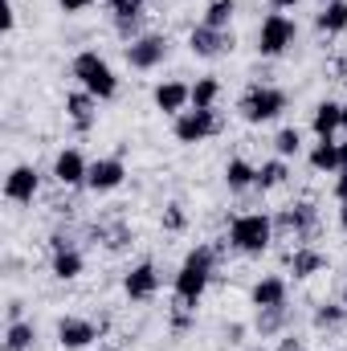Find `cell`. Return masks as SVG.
<instances>
[{
	"instance_id": "1",
	"label": "cell",
	"mask_w": 347,
	"mask_h": 351,
	"mask_svg": "<svg viewBox=\"0 0 347 351\" xmlns=\"http://www.w3.org/2000/svg\"><path fill=\"white\" fill-rule=\"evenodd\" d=\"M213 274H217V250L213 245L188 250L180 269H176V306L196 311L200 298H204V290H208V282H213Z\"/></svg>"
},
{
	"instance_id": "2",
	"label": "cell",
	"mask_w": 347,
	"mask_h": 351,
	"mask_svg": "<svg viewBox=\"0 0 347 351\" xmlns=\"http://www.w3.org/2000/svg\"><path fill=\"white\" fill-rule=\"evenodd\" d=\"M274 241L278 237H274V217L270 213H241L229 225V245L246 258H261Z\"/></svg>"
},
{
	"instance_id": "3",
	"label": "cell",
	"mask_w": 347,
	"mask_h": 351,
	"mask_svg": "<svg viewBox=\"0 0 347 351\" xmlns=\"http://www.w3.org/2000/svg\"><path fill=\"white\" fill-rule=\"evenodd\" d=\"M70 74L78 78V86L94 94L98 102H110L115 94H119V78H115V70H110V62L102 58V53H94V49H82L74 62H70Z\"/></svg>"
},
{
	"instance_id": "4",
	"label": "cell",
	"mask_w": 347,
	"mask_h": 351,
	"mask_svg": "<svg viewBox=\"0 0 347 351\" xmlns=\"http://www.w3.org/2000/svg\"><path fill=\"white\" fill-rule=\"evenodd\" d=\"M290 106V98H286V90L270 86V82H250L246 94L237 98V114L250 123V127H261V123H274L282 110Z\"/></svg>"
},
{
	"instance_id": "5",
	"label": "cell",
	"mask_w": 347,
	"mask_h": 351,
	"mask_svg": "<svg viewBox=\"0 0 347 351\" xmlns=\"http://www.w3.org/2000/svg\"><path fill=\"white\" fill-rule=\"evenodd\" d=\"M274 237L278 241H298V245H315V237H319V208L311 204V200H294V204H286L278 217H274ZM294 245V250H298Z\"/></svg>"
},
{
	"instance_id": "6",
	"label": "cell",
	"mask_w": 347,
	"mask_h": 351,
	"mask_svg": "<svg viewBox=\"0 0 347 351\" xmlns=\"http://www.w3.org/2000/svg\"><path fill=\"white\" fill-rule=\"evenodd\" d=\"M294 41H298V25H294L286 12H270V16H261V25H258V53L261 58L274 62V58L290 53Z\"/></svg>"
},
{
	"instance_id": "7",
	"label": "cell",
	"mask_w": 347,
	"mask_h": 351,
	"mask_svg": "<svg viewBox=\"0 0 347 351\" xmlns=\"http://www.w3.org/2000/svg\"><path fill=\"white\" fill-rule=\"evenodd\" d=\"M221 131H225V119L217 110H196V106H188L184 114H176V123H172L176 143H184V147H196V143H204V139H213Z\"/></svg>"
},
{
	"instance_id": "8",
	"label": "cell",
	"mask_w": 347,
	"mask_h": 351,
	"mask_svg": "<svg viewBox=\"0 0 347 351\" xmlns=\"http://www.w3.org/2000/svg\"><path fill=\"white\" fill-rule=\"evenodd\" d=\"M123 58H127L131 70H156L172 58V37L168 33H143L139 41L123 45Z\"/></svg>"
},
{
	"instance_id": "9",
	"label": "cell",
	"mask_w": 347,
	"mask_h": 351,
	"mask_svg": "<svg viewBox=\"0 0 347 351\" xmlns=\"http://www.w3.org/2000/svg\"><path fill=\"white\" fill-rule=\"evenodd\" d=\"M188 49H192L196 58H204V62H217V58H229V53L237 49V37H233V29H208V25L200 21V25H192V33H188Z\"/></svg>"
},
{
	"instance_id": "10",
	"label": "cell",
	"mask_w": 347,
	"mask_h": 351,
	"mask_svg": "<svg viewBox=\"0 0 347 351\" xmlns=\"http://www.w3.org/2000/svg\"><path fill=\"white\" fill-rule=\"evenodd\" d=\"M160 282H164V278H160V265L139 262L123 274V294H127L131 302H152V298L160 294Z\"/></svg>"
},
{
	"instance_id": "11",
	"label": "cell",
	"mask_w": 347,
	"mask_h": 351,
	"mask_svg": "<svg viewBox=\"0 0 347 351\" xmlns=\"http://www.w3.org/2000/svg\"><path fill=\"white\" fill-rule=\"evenodd\" d=\"M98 339H102V327L94 319H82V315H62L58 319V343L66 351H82Z\"/></svg>"
},
{
	"instance_id": "12",
	"label": "cell",
	"mask_w": 347,
	"mask_h": 351,
	"mask_svg": "<svg viewBox=\"0 0 347 351\" xmlns=\"http://www.w3.org/2000/svg\"><path fill=\"white\" fill-rule=\"evenodd\" d=\"M123 180H127V164H123V156H102V160H94L86 172V188L94 196H102V192H115V188H123Z\"/></svg>"
},
{
	"instance_id": "13",
	"label": "cell",
	"mask_w": 347,
	"mask_h": 351,
	"mask_svg": "<svg viewBox=\"0 0 347 351\" xmlns=\"http://www.w3.org/2000/svg\"><path fill=\"white\" fill-rule=\"evenodd\" d=\"M37 192H41V172L33 164H16L4 176V200L8 204H33Z\"/></svg>"
},
{
	"instance_id": "14",
	"label": "cell",
	"mask_w": 347,
	"mask_h": 351,
	"mask_svg": "<svg viewBox=\"0 0 347 351\" xmlns=\"http://www.w3.org/2000/svg\"><path fill=\"white\" fill-rule=\"evenodd\" d=\"M66 119H70V127H74L78 135H90L94 123H98V98L86 94V90L66 94Z\"/></svg>"
},
{
	"instance_id": "15",
	"label": "cell",
	"mask_w": 347,
	"mask_h": 351,
	"mask_svg": "<svg viewBox=\"0 0 347 351\" xmlns=\"http://www.w3.org/2000/svg\"><path fill=\"white\" fill-rule=\"evenodd\" d=\"M290 327H294L290 302H286V306H261V311H254V335H258V339H278V335H286Z\"/></svg>"
},
{
	"instance_id": "16",
	"label": "cell",
	"mask_w": 347,
	"mask_h": 351,
	"mask_svg": "<svg viewBox=\"0 0 347 351\" xmlns=\"http://www.w3.org/2000/svg\"><path fill=\"white\" fill-rule=\"evenodd\" d=\"M250 302H254V311H261V306H286L290 302V282L282 274H265V278H258L250 286Z\"/></svg>"
},
{
	"instance_id": "17",
	"label": "cell",
	"mask_w": 347,
	"mask_h": 351,
	"mask_svg": "<svg viewBox=\"0 0 347 351\" xmlns=\"http://www.w3.org/2000/svg\"><path fill=\"white\" fill-rule=\"evenodd\" d=\"M86 172H90V164L78 147H66V152L53 160V180H58L62 188H86Z\"/></svg>"
},
{
	"instance_id": "18",
	"label": "cell",
	"mask_w": 347,
	"mask_h": 351,
	"mask_svg": "<svg viewBox=\"0 0 347 351\" xmlns=\"http://www.w3.org/2000/svg\"><path fill=\"white\" fill-rule=\"evenodd\" d=\"M90 237H94V245L102 241L110 254H123V250L135 245V229H131L127 221H98V225L90 229Z\"/></svg>"
},
{
	"instance_id": "19",
	"label": "cell",
	"mask_w": 347,
	"mask_h": 351,
	"mask_svg": "<svg viewBox=\"0 0 347 351\" xmlns=\"http://www.w3.org/2000/svg\"><path fill=\"white\" fill-rule=\"evenodd\" d=\"M339 127H344V102L323 98V102L315 106V114H311V131H315V139H335Z\"/></svg>"
},
{
	"instance_id": "20",
	"label": "cell",
	"mask_w": 347,
	"mask_h": 351,
	"mask_svg": "<svg viewBox=\"0 0 347 351\" xmlns=\"http://www.w3.org/2000/svg\"><path fill=\"white\" fill-rule=\"evenodd\" d=\"M323 269H331V262H327V254L315 250V245H298V250L290 254V274H294L298 282H307V278H315V274H323Z\"/></svg>"
},
{
	"instance_id": "21",
	"label": "cell",
	"mask_w": 347,
	"mask_h": 351,
	"mask_svg": "<svg viewBox=\"0 0 347 351\" xmlns=\"http://www.w3.org/2000/svg\"><path fill=\"white\" fill-rule=\"evenodd\" d=\"M152 98H156V106H160L164 114L176 119V114H184V110L192 106V86H184V82H160Z\"/></svg>"
},
{
	"instance_id": "22",
	"label": "cell",
	"mask_w": 347,
	"mask_h": 351,
	"mask_svg": "<svg viewBox=\"0 0 347 351\" xmlns=\"http://www.w3.org/2000/svg\"><path fill=\"white\" fill-rule=\"evenodd\" d=\"M49 265H53V278H58V282H74V278H82L86 258H82V250H78V245H70V250L49 254Z\"/></svg>"
},
{
	"instance_id": "23",
	"label": "cell",
	"mask_w": 347,
	"mask_h": 351,
	"mask_svg": "<svg viewBox=\"0 0 347 351\" xmlns=\"http://www.w3.org/2000/svg\"><path fill=\"white\" fill-rule=\"evenodd\" d=\"M254 184H258V168H254L250 160L233 156V160L225 164V188H229V192H250Z\"/></svg>"
},
{
	"instance_id": "24",
	"label": "cell",
	"mask_w": 347,
	"mask_h": 351,
	"mask_svg": "<svg viewBox=\"0 0 347 351\" xmlns=\"http://www.w3.org/2000/svg\"><path fill=\"white\" fill-rule=\"evenodd\" d=\"M315 29L327 33V37H339L347 33V0H335V4H323L315 12Z\"/></svg>"
},
{
	"instance_id": "25",
	"label": "cell",
	"mask_w": 347,
	"mask_h": 351,
	"mask_svg": "<svg viewBox=\"0 0 347 351\" xmlns=\"http://www.w3.org/2000/svg\"><path fill=\"white\" fill-rule=\"evenodd\" d=\"M307 160H311L315 172H339V168H344V160H339V139H319Z\"/></svg>"
},
{
	"instance_id": "26",
	"label": "cell",
	"mask_w": 347,
	"mask_h": 351,
	"mask_svg": "<svg viewBox=\"0 0 347 351\" xmlns=\"http://www.w3.org/2000/svg\"><path fill=\"white\" fill-rule=\"evenodd\" d=\"M37 343V327L16 319V323H4V351H33Z\"/></svg>"
},
{
	"instance_id": "27",
	"label": "cell",
	"mask_w": 347,
	"mask_h": 351,
	"mask_svg": "<svg viewBox=\"0 0 347 351\" xmlns=\"http://www.w3.org/2000/svg\"><path fill=\"white\" fill-rule=\"evenodd\" d=\"M286 180H290V164H286L282 156H274V160H265L258 168V184H254V188H258V192H274V188H282Z\"/></svg>"
},
{
	"instance_id": "28",
	"label": "cell",
	"mask_w": 347,
	"mask_h": 351,
	"mask_svg": "<svg viewBox=\"0 0 347 351\" xmlns=\"http://www.w3.org/2000/svg\"><path fill=\"white\" fill-rule=\"evenodd\" d=\"M217 102H221V78L204 74L192 82V106L196 110H217Z\"/></svg>"
},
{
	"instance_id": "29",
	"label": "cell",
	"mask_w": 347,
	"mask_h": 351,
	"mask_svg": "<svg viewBox=\"0 0 347 351\" xmlns=\"http://www.w3.org/2000/svg\"><path fill=\"white\" fill-rule=\"evenodd\" d=\"M344 323H347L344 302H319L315 315H311V327H315V331H335V327H344Z\"/></svg>"
},
{
	"instance_id": "30",
	"label": "cell",
	"mask_w": 347,
	"mask_h": 351,
	"mask_svg": "<svg viewBox=\"0 0 347 351\" xmlns=\"http://www.w3.org/2000/svg\"><path fill=\"white\" fill-rule=\"evenodd\" d=\"M233 16H237V0H213L204 8V25L208 29H233Z\"/></svg>"
},
{
	"instance_id": "31",
	"label": "cell",
	"mask_w": 347,
	"mask_h": 351,
	"mask_svg": "<svg viewBox=\"0 0 347 351\" xmlns=\"http://www.w3.org/2000/svg\"><path fill=\"white\" fill-rule=\"evenodd\" d=\"M298 152H302V131H298V127H282V131L274 135V156L290 160V156H298Z\"/></svg>"
},
{
	"instance_id": "32",
	"label": "cell",
	"mask_w": 347,
	"mask_h": 351,
	"mask_svg": "<svg viewBox=\"0 0 347 351\" xmlns=\"http://www.w3.org/2000/svg\"><path fill=\"white\" fill-rule=\"evenodd\" d=\"M147 8V0H106V12H110V25L115 21H139Z\"/></svg>"
},
{
	"instance_id": "33",
	"label": "cell",
	"mask_w": 347,
	"mask_h": 351,
	"mask_svg": "<svg viewBox=\"0 0 347 351\" xmlns=\"http://www.w3.org/2000/svg\"><path fill=\"white\" fill-rule=\"evenodd\" d=\"M160 225H164V233H184V229H188V213H184L180 200H168V204H164Z\"/></svg>"
},
{
	"instance_id": "34",
	"label": "cell",
	"mask_w": 347,
	"mask_h": 351,
	"mask_svg": "<svg viewBox=\"0 0 347 351\" xmlns=\"http://www.w3.org/2000/svg\"><path fill=\"white\" fill-rule=\"evenodd\" d=\"M250 331H254V327H246V323H225V327H221V339H225V348H241Z\"/></svg>"
},
{
	"instance_id": "35",
	"label": "cell",
	"mask_w": 347,
	"mask_h": 351,
	"mask_svg": "<svg viewBox=\"0 0 347 351\" xmlns=\"http://www.w3.org/2000/svg\"><path fill=\"white\" fill-rule=\"evenodd\" d=\"M196 311H184V306H172V335H184V331H192V319Z\"/></svg>"
},
{
	"instance_id": "36",
	"label": "cell",
	"mask_w": 347,
	"mask_h": 351,
	"mask_svg": "<svg viewBox=\"0 0 347 351\" xmlns=\"http://www.w3.org/2000/svg\"><path fill=\"white\" fill-rule=\"evenodd\" d=\"M0 29H4V33H12V29H16V12H12V4H8V0H0Z\"/></svg>"
},
{
	"instance_id": "37",
	"label": "cell",
	"mask_w": 347,
	"mask_h": 351,
	"mask_svg": "<svg viewBox=\"0 0 347 351\" xmlns=\"http://www.w3.org/2000/svg\"><path fill=\"white\" fill-rule=\"evenodd\" d=\"M302 343H307V339H298L294 331H286V335L278 339V348H274V351H302Z\"/></svg>"
},
{
	"instance_id": "38",
	"label": "cell",
	"mask_w": 347,
	"mask_h": 351,
	"mask_svg": "<svg viewBox=\"0 0 347 351\" xmlns=\"http://www.w3.org/2000/svg\"><path fill=\"white\" fill-rule=\"evenodd\" d=\"M90 4H94V0H58V8L70 12V16H74V12H86Z\"/></svg>"
},
{
	"instance_id": "39",
	"label": "cell",
	"mask_w": 347,
	"mask_h": 351,
	"mask_svg": "<svg viewBox=\"0 0 347 351\" xmlns=\"http://www.w3.org/2000/svg\"><path fill=\"white\" fill-rule=\"evenodd\" d=\"M21 315H25V302H21V298H8V306H4V319H8V323H16Z\"/></svg>"
},
{
	"instance_id": "40",
	"label": "cell",
	"mask_w": 347,
	"mask_h": 351,
	"mask_svg": "<svg viewBox=\"0 0 347 351\" xmlns=\"http://www.w3.org/2000/svg\"><path fill=\"white\" fill-rule=\"evenodd\" d=\"M335 200H347V168L335 176Z\"/></svg>"
},
{
	"instance_id": "41",
	"label": "cell",
	"mask_w": 347,
	"mask_h": 351,
	"mask_svg": "<svg viewBox=\"0 0 347 351\" xmlns=\"http://www.w3.org/2000/svg\"><path fill=\"white\" fill-rule=\"evenodd\" d=\"M294 4H298V0H270V8H278V12H282V8H294Z\"/></svg>"
},
{
	"instance_id": "42",
	"label": "cell",
	"mask_w": 347,
	"mask_h": 351,
	"mask_svg": "<svg viewBox=\"0 0 347 351\" xmlns=\"http://www.w3.org/2000/svg\"><path fill=\"white\" fill-rule=\"evenodd\" d=\"M339 229L347 233V200H339Z\"/></svg>"
},
{
	"instance_id": "43",
	"label": "cell",
	"mask_w": 347,
	"mask_h": 351,
	"mask_svg": "<svg viewBox=\"0 0 347 351\" xmlns=\"http://www.w3.org/2000/svg\"><path fill=\"white\" fill-rule=\"evenodd\" d=\"M339 160H344V168H347V139L339 143ZM344 168H339V172H344Z\"/></svg>"
},
{
	"instance_id": "44",
	"label": "cell",
	"mask_w": 347,
	"mask_h": 351,
	"mask_svg": "<svg viewBox=\"0 0 347 351\" xmlns=\"http://www.w3.org/2000/svg\"><path fill=\"white\" fill-rule=\"evenodd\" d=\"M98 351H123V348H115V343H98Z\"/></svg>"
},
{
	"instance_id": "45",
	"label": "cell",
	"mask_w": 347,
	"mask_h": 351,
	"mask_svg": "<svg viewBox=\"0 0 347 351\" xmlns=\"http://www.w3.org/2000/svg\"><path fill=\"white\" fill-rule=\"evenodd\" d=\"M250 351H274V348H265V343H254V348H250Z\"/></svg>"
},
{
	"instance_id": "46",
	"label": "cell",
	"mask_w": 347,
	"mask_h": 351,
	"mask_svg": "<svg viewBox=\"0 0 347 351\" xmlns=\"http://www.w3.org/2000/svg\"><path fill=\"white\" fill-rule=\"evenodd\" d=\"M344 127H347V102H344Z\"/></svg>"
},
{
	"instance_id": "47",
	"label": "cell",
	"mask_w": 347,
	"mask_h": 351,
	"mask_svg": "<svg viewBox=\"0 0 347 351\" xmlns=\"http://www.w3.org/2000/svg\"><path fill=\"white\" fill-rule=\"evenodd\" d=\"M323 4H335V0H319V8H323Z\"/></svg>"
}]
</instances>
